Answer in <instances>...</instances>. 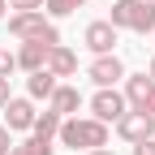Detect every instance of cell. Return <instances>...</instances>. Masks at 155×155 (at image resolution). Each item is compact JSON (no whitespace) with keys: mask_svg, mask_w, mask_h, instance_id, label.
<instances>
[{"mask_svg":"<svg viewBox=\"0 0 155 155\" xmlns=\"http://www.w3.org/2000/svg\"><path fill=\"white\" fill-rule=\"evenodd\" d=\"M56 138H61L73 155H82V151H99V147H108V125L95 121V116H65Z\"/></svg>","mask_w":155,"mask_h":155,"instance_id":"obj_1","label":"cell"},{"mask_svg":"<svg viewBox=\"0 0 155 155\" xmlns=\"http://www.w3.org/2000/svg\"><path fill=\"white\" fill-rule=\"evenodd\" d=\"M108 22L129 35H155V0H112Z\"/></svg>","mask_w":155,"mask_h":155,"instance_id":"obj_2","label":"cell"},{"mask_svg":"<svg viewBox=\"0 0 155 155\" xmlns=\"http://www.w3.org/2000/svg\"><path fill=\"white\" fill-rule=\"evenodd\" d=\"M9 35L17 43H26V39H48V43H61V30L48 13H9Z\"/></svg>","mask_w":155,"mask_h":155,"instance_id":"obj_3","label":"cell"},{"mask_svg":"<svg viewBox=\"0 0 155 155\" xmlns=\"http://www.w3.org/2000/svg\"><path fill=\"white\" fill-rule=\"evenodd\" d=\"M125 112H129V104H125V95L116 91V86H99V91L91 95V116H95V121H104V125H116Z\"/></svg>","mask_w":155,"mask_h":155,"instance_id":"obj_4","label":"cell"},{"mask_svg":"<svg viewBox=\"0 0 155 155\" xmlns=\"http://www.w3.org/2000/svg\"><path fill=\"white\" fill-rule=\"evenodd\" d=\"M116 30L108 17H95V22H86V30H82V43H86V52L91 56H112L116 52Z\"/></svg>","mask_w":155,"mask_h":155,"instance_id":"obj_5","label":"cell"},{"mask_svg":"<svg viewBox=\"0 0 155 155\" xmlns=\"http://www.w3.org/2000/svg\"><path fill=\"white\" fill-rule=\"evenodd\" d=\"M86 78H91V82L95 86H121L125 82V61H121V56H95V61H91V69H86Z\"/></svg>","mask_w":155,"mask_h":155,"instance_id":"obj_6","label":"cell"},{"mask_svg":"<svg viewBox=\"0 0 155 155\" xmlns=\"http://www.w3.org/2000/svg\"><path fill=\"white\" fill-rule=\"evenodd\" d=\"M0 112H5V125L13 129V134H22V129H35V99H30V95H13V99L5 104V108H0Z\"/></svg>","mask_w":155,"mask_h":155,"instance_id":"obj_7","label":"cell"},{"mask_svg":"<svg viewBox=\"0 0 155 155\" xmlns=\"http://www.w3.org/2000/svg\"><path fill=\"white\" fill-rule=\"evenodd\" d=\"M116 134L125 142H142V138H155V116L151 112H125L116 121Z\"/></svg>","mask_w":155,"mask_h":155,"instance_id":"obj_8","label":"cell"},{"mask_svg":"<svg viewBox=\"0 0 155 155\" xmlns=\"http://www.w3.org/2000/svg\"><path fill=\"white\" fill-rule=\"evenodd\" d=\"M151 91H155V82H151L147 73H125V82H121V95H125L129 112H147V99H151Z\"/></svg>","mask_w":155,"mask_h":155,"instance_id":"obj_9","label":"cell"},{"mask_svg":"<svg viewBox=\"0 0 155 155\" xmlns=\"http://www.w3.org/2000/svg\"><path fill=\"white\" fill-rule=\"evenodd\" d=\"M56 43H48V39H26L22 48H17V69H26V73H39V69H48V52Z\"/></svg>","mask_w":155,"mask_h":155,"instance_id":"obj_10","label":"cell"},{"mask_svg":"<svg viewBox=\"0 0 155 155\" xmlns=\"http://www.w3.org/2000/svg\"><path fill=\"white\" fill-rule=\"evenodd\" d=\"M48 108H52L56 116H78V108H82V91H78V86H69V82H61V86L52 91Z\"/></svg>","mask_w":155,"mask_h":155,"instance_id":"obj_11","label":"cell"},{"mask_svg":"<svg viewBox=\"0 0 155 155\" xmlns=\"http://www.w3.org/2000/svg\"><path fill=\"white\" fill-rule=\"evenodd\" d=\"M48 69H52L56 78H73V73H78V52L65 48V43H56V48L48 52Z\"/></svg>","mask_w":155,"mask_h":155,"instance_id":"obj_12","label":"cell"},{"mask_svg":"<svg viewBox=\"0 0 155 155\" xmlns=\"http://www.w3.org/2000/svg\"><path fill=\"white\" fill-rule=\"evenodd\" d=\"M56 86H61V78H56L52 69H39V73L26 78V95H30V99H43V104L52 99V91H56Z\"/></svg>","mask_w":155,"mask_h":155,"instance_id":"obj_13","label":"cell"},{"mask_svg":"<svg viewBox=\"0 0 155 155\" xmlns=\"http://www.w3.org/2000/svg\"><path fill=\"white\" fill-rule=\"evenodd\" d=\"M61 121H65V116H56L52 108H43V112L35 116V129H30V138H39V142H52L56 134H61Z\"/></svg>","mask_w":155,"mask_h":155,"instance_id":"obj_14","label":"cell"},{"mask_svg":"<svg viewBox=\"0 0 155 155\" xmlns=\"http://www.w3.org/2000/svg\"><path fill=\"white\" fill-rule=\"evenodd\" d=\"M82 5H86V0H48L43 13H48V17H69V13H78Z\"/></svg>","mask_w":155,"mask_h":155,"instance_id":"obj_15","label":"cell"},{"mask_svg":"<svg viewBox=\"0 0 155 155\" xmlns=\"http://www.w3.org/2000/svg\"><path fill=\"white\" fill-rule=\"evenodd\" d=\"M43 5H48V0H9L13 13H43Z\"/></svg>","mask_w":155,"mask_h":155,"instance_id":"obj_16","label":"cell"},{"mask_svg":"<svg viewBox=\"0 0 155 155\" xmlns=\"http://www.w3.org/2000/svg\"><path fill=\"white\" fill-rule=\"evenodd\" d=\"M17 69V52H9V48H0V78H9Z\"/></svg>","mask_w":155,"mask_h":155,"instance_id":"obj_17","label":"cell"},{"mask_svg":"<svg viewBox=\"0 0 155 155\" xmlns=\"http://www.w3.org/2000/svg\"><path fill=\"white\" fill-rule=\"evenodd\" d=\"M9 151H13V129L0 125V155H9Z\"/></svg>","mask_w":155,"mask_h":155,"instance_id":"obj_18","label":"cell"},{"mask_svg":"<svg viewBox=\"0 0 155 155\" xmlns=\"http://www.w3.org/2000/svg\"><path fill=\"white\" fill-rule=\"evenodd\" d=\"M134 155H155V138H142V142H134Z\"/></svg>","mask_w":155,"mask_h":155,"instance_id":"obj_19","label":"cell"},{"mask_svg":"<svg viewBox=\"0 0 155 155\" xmlns=\"http://www.w3.org/2000/svg\"><path fill=\"white\" fill-rule=\"evenodd\" d=\"M26 142H30L35 155H52V142H39V138H26Z\"/></svg>","mask_w":155,"mask_h":155,"instance_id":"obj_20","label":"cell"},{"mask_svg":"<svg viewBox=\"0 0 155 155\" xmlns=\"http://www.w3.org/2000/svg\"><path fill=\"white\" fill-rule=\"evenodd\" d=\"M9 99H13V91H9V78H0V108H5Z\"/></svg>","mask_w":155,"mask_h":155,"instance_id":"obj_21","label":"cell"},{"mask_svg":"<svg viewBox=\"0 0 155 155\" xmlns=\"http://www.w3.org/2000/svg\"><path fill=\"white\" fill-rule=\"evenodd\" d=\"M9 155H35V151H30V142H13V151H9Z\"/></svg>","mask_w":155,"mask_h":155,"instance_id":"obj_22","label":"cell"},{"mask_svg":"<svg viewBox=\"0 0 155 155\" xmlns=\"http://www.w3.org/2000/svg\"><path fill=\"white\" fill-rule=\"evenodd\" d=\"M147 78H151V82H155V56H151V65H147Z\"/></svg>","mask_w":155,"mask_h":155,"instance_id":"obj_23","label":"cell"},{"mask_svg":"<svg viewBox=\"0 0 155 155\" xmlns=\"http://www.w3.org/2000/svg\"><path fill=\"white\" fill-rule=\"evenodd\" d=\"M147 112H151V116H155V91H151V99H147Z\"/></svg>","mask_w":155,"mask_h":155,"instance_id":"obj_24","label":"cell"},{"mask_svg":"<svg viewBox=\"0 0 155 155\" xmlns=\"http://www.w3.org/2000/svg\"><path fill=\"white\" fill-rule=\"evenodd\" d=\"M86 155H112V151H108V147H99V151H86Z\"/></svg>","mask_w":155,"mask_h":155,"instance_id":"obj_25","label":"cell"},{"mask_svg":"<svg viewBox=\"0 0 155 155\" xmlns=\"http://www.w3.org/2000/svg\"><path fill=\"white\" fill-rule=\"evenodd\" d=\"M5 9H9V0H0V17H5Z\"/></svg>","mask_w":155,"mask_h":155,"instance_id":"obj_26","label":"cell"}]
</instances>
